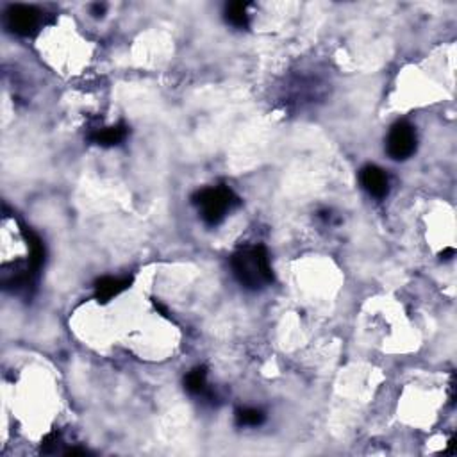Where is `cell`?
I'll list each match as a JSON object with an SVG mask.
<instances>
[{
  "mask_svg": "<svg viewBox=\"0 0 457 457\" xmlns=\"http://www.w3.org/2000/svg\"><path fill=\"white\" fill-rule=\"evenodd\" d=\"M184 386L192 395H204L208 392V370L204 366L193 368L184 379Z\"/></svg>",
  "mask_w": 457,
  "mask_h": 457,
  "instance_id": "obj_8",
  "label": "cell"
},
{
  "mask_svg": "<svg viewBox=\"0 0 457 457\" xmlns=\"http://www.w3.org/2000/svg\"><path fill=\"white\" fill-rule=\"evenodd\" d=\"M265 412L261 409L245 408L236 411V424L240 427H257V425L265 424Z\"/></svg>",
  "mask_w": 457,
  "mask_h": 457,
  "instance_id": "obj_10",
  "label": "cell"
},
{
  "mask_svg": "<svg viewBox=\"0 0 457 457\" xmlns=\"http://www.w3.org/2000/svg\"><path fill=\"white\" fill-rule=\"evenodd\" d=\"M91 9H93L95 17H102L104 11H106V6H104V4H95Z\"/></svg>",
  "mask_w": 457,
  "mask_h": 457,
  "instance_id": "obj_11",
  "label": "cell"
},
{
  "mask_svg": "<svg viewBox=\"0 0 457 457\" xmlns=\"http://www.w3.org/2000/svg\"><path fill=\"white\" fill-rule=\"evenodd\" d=\"M386 150L393 160L404 161L417 150V132L409 122H396L386 139Z\"/></svg>",
  "mask_w": 457,
  "mask_h": 457,
  "instance_id": "obj_3",
  "label": "cell"
},
{
  "mask_svg": "<svg viewBox=\"0 0 457 457\" xmlns=\"http://www.w3.org/2000/svg\"><path fill=\"white\" fill-rule=\"evenodd\" d=\"M193 202L199 206L200 217L208 225L222 224L227 212L240 204V199L233 193V189L225 186H217V188H204L193 195Z\"/></svg>",
  "mask_w": 457,
  "mask_h": 457,
  "instance_id": "obj_2",
  "label": "cell"
},
{
  "mask_svg": "<svg viewBox=\"0 0 457 457\" xmlns=\"http://www.w3.org/2000/svg\"><path fill=\"white\" fill-rule=\"evenodd\" d=\"M6 24L13 33L20 34V36H29L40 25V11L33 6H11L6 11Z\"/></svg>",
  "mask_w": 457,
  "mask_h": 457,
  "instance_id": "obj_4",
  "label": "cell"
},
{
  "mask_svg": "<svg viewBox=\"0 0 457 457\" xmlns=\"http://www.w3.org/2000/svg\"><path fill=\"white\" fill-rule=\"evenodd\" d=\"M231 266H233V272L240 284H243L249 290H261L274 281L268 252L263 245L243 247L238 252H234Z\"/></svg>",
  "mask_w": 457,
  "mask_h": 457,
  "instance_id": "obj_1",
  "label": "cell"
},
{
  "mask_svg": "<svg viewBox=\"0 0 457 457\" xmlns=\"http://www.w3.org/2000/svg\"><path fill=\"white\" fill-rule=\"evenodd\" d=\"M225 18L231 25L238 29H245L249 25V13H247V4L243 2H231L225 9Z\"/></svg>",
  "mask_w": 457,
  "mask_h": 457,
  "instance_id": "obj_9",
  "label": "cell"
},
{
  "mask_svg": "<svg viewBox=\"0 0 457 457\" xmlns=\"http://www.w3.org/2000/svg\"><path fill=\"white\" fill-rule=\"evenodd\" d=\"M454 254H456V250H454V249L443 250V252H441V259H450V257H452Z\"/></svg>",
  "mask_w": 457,
  "mask_h": 457,
  "instance_id": "obj_12",
  "label": "cell"
},
{
  "mask_svg": "<svg viewBox=\"0 0 457 457\" xmlns=\"http://www.w3.org/2000/svg\"><path fill=\"white\" fill-rule=\"evenodd\" d=\"M361 184L363 188L366 189L370 195H373L375 199H384L389 192V180L388 176L384 173V170H380L379 166H373V164H368L361 170L359 173Z\"/></svg>",
  "mask_w": 457,
  "mask_h": 457,
  "instance_id": "obj_5",
  "label": "cell"
},
{
  "mask_svg": "<svg viewBox=\"0 0 457 457\" xmlns=\"http://www.w3.org/2000/svg\"><path fill=\"white\" fill-rule=\"evenodd\" d=\"M131 279H114V277H102L98 279L97 284H95V295H97L98 300L107 302L109 298L116 297V295L122 293L123 290H127L131 286Z\"/></svg>",
  "mask_w": 457,
  "mask_h": 457,
  "instance_id": "obj_6",
  "label": "cell"
},
{
  "mask_svg": "<svg viewBox=\"0 0 457 457\" xmlns=\"http://www.w3.org/2000/svg\"><path fill=\"white\" fill-rule=\"evenodd\" d=\"M127 127L125 125H113L106 127V129H97L95 132H91L90 139L97 145H102V147H111V145H118L123 139L127 138Z\"/></svg>",
  "mask_w": 457,
  "mask_h": 457,
  "instance_id": "obj_7",
  "label": "cell"
}]
</instances>
